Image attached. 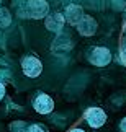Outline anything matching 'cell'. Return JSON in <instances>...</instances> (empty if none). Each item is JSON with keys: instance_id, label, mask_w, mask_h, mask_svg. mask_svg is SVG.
I'll return each mask as SVG.
<instances>
[{"instance_id": "obj_1", "label": "cell", "mask_w": 126, "mask_h": 132, "mask_svg": "<svg viewBox=\"0 0 126 132\" xmlns=\"http://www.w3.org/2000/svg\"><path fill=\"white\" fill-rule=\"evenodd\" d=\"M21 69H23V73L26 75V77L36 78V77H39V75H41V72H43V64H41V60H39V59L33 57V55H28V57L23 59Z\"/></svg>"}, {"instance_id": "obj_2", "label": "cell", "mask_w": 126, "mask_h": 132, "mask_svg": "<svg viewBox=\"0 0 126 132\" xmlns=\"http://www.w3.org/2000/svg\"><path fill=\"white\" fill-rule=\"evenodd\" d=\"M85 121L88 122L90 127L98 129L107 122V113L100 108H88L85 111Z\"/></svg>"}, {"instance_id": "obj_3", "label": "cell", "mask_w": 126, "mask_h": 132, "mask_svg": "<svg viewBox=\"0 0 126 132\" xmlns=\"http://www.w3.org/2000/svg\"><path fill=\"white\" fill-rule=\"evenodd\" d=\"M49 10V5L44 2V0H31L26 7V16H31V18H41L48 13Z\"/></svg>"}, {"instance_id": "obj_4", "label": "cell", "mask_w": 126, "mask_h": 132, "mask_svg": "<svg viewBox=\"0 0 126 132\" xmlns=\"http://www.w3.org/2000/svg\"><path fill=\"white\" fill-rule=\"evenodd\" d=\"M110 60H112V52L107 47H95L90 54V62L97 67H103V65H108Z\"/></svg>"}, {"instance_id": "obj_5", "label": "cell", "mask_w": 126, "mask_h": 132, "mask_svg": "<svg viewBox=\"0 0 126 132\" xmlns=\"http://www.w3.org/2000/svg\"><path fill=\"white\" fill-rule=\"evenodd\" d=\"M33 106H34V109H36L38 113H41V114H48V113H51L53 108H54V101H53L51 96H48V95L41 93V95H38V96H36V100H34Z\"/></svg>"}, {"instance_id": "obj_6", "label": "cell", "mask_w": 126, "mask_h": 132, "mask_svg": "<svg viewBox=\"0 0 126 132\" xmlns=\"http://www.w3.org/2000/svg\"><path fill=\"white\" fill-rule=\"evenodd\" d=\"M79 29L80 34H84V36H92V34L97 31V21L92 18V16H87V15H84L82 20L75 24Z\"/></svg>"}, {"instance_id": "obj_7", "label": "cell", "mask_w": 126, "mask_h": 132, "mask_svg": "<svg viewBox=\"0 0 126 132\" xmlns=\"http://www.w3.org/2000/svg\"><path fill=\"white\" fill-rule=\"evenodd\" d=\"M64 21H65V18L61 13H53V15H49V16L46 18L44 24H46V28L49 29V31L57 33V31H61V28L64 26Z\"/></svg>"}, {"instance_id": "obj_8", "label": "cell", "mask_w": 126, "mask_h": 132, "mask_svg": "<svg viewBox=\"0 0 126 132\" xmlns=\"http://www.w3.org/2000/svg\"><path fill=\"white\" fill-rule=\"evenodd\" d=\"M84 16V12H82V7H79V5H69L67 8H65V20L70 23V24H77L80 20Z\"/></svg>"}, {"instance_id": "obj_9", "label": "cell", "mask_w": 126, "mask_h": 132, "mask_svg": "<svg viewBox=\"0 0 126 132\" xmlns=\"http://www.w3.org/2000/svg\"><path fill=\"white\" fill-rule=\"evenodd\" d=\"M10 21H12V16H10V12L7 8H0V28L8 26Z\"/></svg>"}, {"instance_id": "obj_10", "label": "cell", "mask_w": 126, "mask_h": 132, "mask_svg": "<svg viewBox=\"0 0 126 132\" xmlns=\"http://www.w3.org/2000/svg\"><path fill=\"white\" fill-rule=\"evenodd\" d=\"M28 132H44V129L41 127V126H38V124H33V126L28 127Z\"/></svg>"}, {"instance_id": "obj_11", "label": "cell", "mask_w": 126, "mask_h": 132, "mask_svg": "<svg viewBox=\"0 0 126 132\" xmlns=\"http://www.w3.org/2000/svg\"><path fill=\"white\" fill-rule=\"evenodd\" d=\"M3 95H5V87H3V83H0V100L3 98Z\"/></svg>"}, {"instance_id": "obj_12", "label": "cell", "mask_w": 126, "mask_h": 132, "mask_svg": "<svg viewBox=\"0 0 126 132\" xmlns=\"http://www.w3.org/2000/svg\"><path fill=\"white\" fill-rule=\"evenodd\" d=\"M120 127H121V130H123V132H126V118L121 121V124H120Z\"/></svg>"}, {"instance_id": "obj_13", "label": "cell", "mask_w": 126, "mask_h": 132, "mask_svg": "<svg viewBox=\"0 0 126 132\" xmlns=\"http://www.w3.org/2000/svg\"><path fill=\"white\" fill-rule=\"evenodd\" d=\"M121 60H123V64H126V49L121 52Z\"/></svg>"}, {"instance_id": "obj_14", "label": "cell", "mask_w": 126, "mask_h": 132, "mask_svg": "<svg viewBox=\"0 0 126 132\" xmlns=\"http://www.w3.org/2000/svg\"><path fill=\"white\" fill-rule=\"evenodd\" d=\"M70 132H85V130H84V129H72Z\"/></svg>"}]
</instances>
